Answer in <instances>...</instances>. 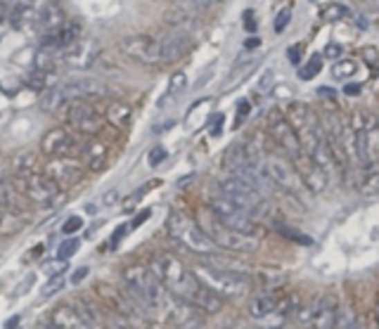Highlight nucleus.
I'll list each match as a JSON object with an SVG mask.
<instances>
[{
    "mask_svg": "<svg viewBox=\"0 0 379 329\" xmlns=\"http://www.w3.org/2000/svg\"><path fill=\"white\" fill-rule=\"evenodd\" d=\"M50 325L55 329H102L98 317L83 313L79 306H59L50 315Z\"/></svg>",
    "mask_w": 379,
    "mask_h": 329,
    "instance_id": "nucleus-16",
    "label": "nucleus"
},
{
    "mask_svg": "<svg viewBox=\"0 0 379 329\" xmlns=\"http://www.w3.org/2000/svg\"><path fill=\"white\" fill-rule=\"evenodd\" d=\"M185 86H187V76L183 74V71H176V74L171 76V81H169V91H166V95L161 97V107H164L169 100L178 97V95L185 91Z\"/></svg>",
    "mask_w": 379,
    "mask_h": 329,
    "instance_id": "nucleus-29",
    "label": "nucleus"
},
{
    "mask_svg": "<svg viewBox=\"0 0 379 329\" xmlns=\"http://www.w3.org/2000/svg\"><path fill=\"white\" fill-rule=\"evenodd\" d=\"M133 109L128 102H109L107 104V121L116 128H126L131 124Z\"/></svg>",
    "mask_w": 379,
    "mask_h": 329,
    "instance_id": "nucleus-27",
    "label": "nucleus"
},
{
    "mask_svg": "<svg viewBox=\"0 0 379 329\" xmlns=\"http://www.w3.org/2000/svg\"><path fill=\"white\" fill-rule=\"evenodd\" d=\"M81 227H83V218H79V216H71V218L62 225V230H64V235H74V232H79Z\"/></svg>",
    "mask_w": 379,
    "mask_h": 329,
    "instance_id": "nucleus-35",
    "label": "nucleus"
},
{
    "mask_svg": "<svg viewBox=\"0 0 379 329\" xmlns=\"http://www.w3.org/2000/svg\"><path fill=\"white\" fill-rule=\"evenodd\" d=\"M76 249H79V239H76V237L66 239V242L59 244V249H57V258H59V261L71 258V256L76 254Z\"/></svg>",
    "mask_w": 379,
    "mask_h": 329,
    "instance_id": "nucleus-34",
    "label": "nucleus"
},
{
    "mask_svg": "<svg viewBox=\"0 0 379 329\" xmlns=\"http://www.w3.org/2000/svg\"><path fill=\"white\" fill-rule=\"evenodd\" d=\"M149 216H152V211H149V209H145V211H140V214H138V216H136V220H133V223H131V227H138V225H142V223H145V220H147V218H149Z\"/></svg>",
    "mask_w": 379,
    "mask_h": 329,
    "instance_id": "nucleus-45",
    "label": "nucleus"
},
{
    "mask_svg": "<svg viewBox=\"0 0 379 329\" xmlns=\"http://www.w3.org/2000/svg\"><path fill=\"white\" fill-rule=\"evenodd\" d=\"M363 57L367 59V64H370V66H377L379 64V55L375 53V48H372V46H367L363 50Z\"/></svg>",
    "mask_w": 379,
    "mask_h": 329,
    "instance_id": "nucleus-42",
    "label": "nucleus"
},
{
    "mask_svg": "<svg viewBox=\"0 0 379 329\" xmlns=\"http://www.w3.org/2000/svg\"><path fill=\"white\" fill-rule=\"evenodd\" d=\"M280 306H282V299L272 292H261L249 301V315L254 320H266L270 315H277L280 313Z\"/></svg>",
    "mask_w": 379,
    "mask_h": 329,
    "instance_id": "nucleus-23",
    "label": "nucleus"
},
{
    "mask_svg": "<svg viewBox=\"0 0 379 329\" xmlns=\"http://www.w3.org/2000/svg\"><path fill=\"white\" fill-rule=\"evenodd\" d=\"M164 159H166V149L161 147V144H159V147H154L152 152H149V157H147L149 166H159V164H161V161H164Z\"/></svg>",
    "mask_w": 379,
    "mask_h": 329,
    "instance_id": "nucleus-38",
    "label": "nucleus"
},
{
    "mask_svg": "<svg viewBox=\"0 0 379 329\" xmlns=\"http://www.w3.org/2000/svg\"><path fill=\"white\" fill-rule=\"evenodd\" d=\"M83 176H86V166H83L81 161H76L74 157L50 159V164H48V178L57 187L79 185L83 180Z\"/></svg>",
    "mask_w": 379,
    "mask_h": 329,
    "instance_id": "nucleus-18",
    "label": "nucleus"
},
{
    "mask_svg": "<svg viewBox=\"0 0 379 329\" xmlns=\"http://www.w3.org/2000/svg\"><path fill=\"white\" fill-rule=\"evenodd\" d=\"M62 287H64V277H62V275L53 277V282H48V284H46V289H43V297H53V294H55V292H59Z\"/></svg>",
    "mask_w": 379,
    "mask_h": 329,
    "instance_id": "nucleus-36",
    "label": "nucleus"
},
{
    "mask_svg": "<svg viewBox=\"0 0 379 329\" xmlns=\"http://www.w3.org/2000/svg\"><path fill=\"white\" fill-rule=\"evenodd\" d=\"M344 55V48L337 46V43H330V46L325 48V57H332V59H339Z\"/></svg>",
    "mask_w": 379,
    "mask_h": 329,
    "instance_id": "nucleus-41",
    "label": "nucleus"
},
{
    "mask_svg": "<svg viewBox=\"0 0 379 329\" xmlns=\"http://www.w3.org/2000/svg\"><path fill=\"white\" fill-rule=\"evenodd\" d=\"M320 69H322V55H313V57L304 64V69H299V79L311 81L313 76L320 74Z\"/></svg>",
    "mask_w": 379,
    "mask_h": 329,
    "instance_id": "nucleus-31",
    "label": "nucleus"
},
{
    "mask_svg": "<svg viewBox=\"0 0 379 329\" xmlns=\"http://www.w3.org/2000/svg\"><path fill=\"white\" fill-rule=\"evenodd\" d=\"M194 275L197 280L204 284L209 292H214L219 299H239L249 292V280L239 272H232V270H223V267H216V265H197L194 267Z\"/></svg>",
    "mask_w": 379,
    "mask_h": 329,
    "instance_id": "nucleus-5",
    "label": "nucleus"
},
{
    "mask_svg": "<svg viewBox=\"0 0 379 329\" xmlns=\"http://www.w3.org/2000/svg\"><path fill=\"white\" fill-rule=\"evenodd\" d=\"M100 57V48L95 41H86V38H79L76 43H71L69 48L62 53V59L74 69H88V66H95Z\"/></svg>",
    "mask_w": 379,
    "mask_h": 329,
    "instance_id": "nucleus-21",
    "label": "nucleus"
},
{
    "mask_svg": "<svg viewBox=\"0 0 379 329\" xmlns=\"http://www.w3.org/2000/svg\"><path fill=\"white\" fill-rule=\"evenodd\" d=\"M104 327L107 329H133L131 320L124 317L121 313H116V310H109V313L104 315Z\"/></svg>",
    "mask_w": 379,
    "mask_h": 329,
    "instance_id": "nucleus-33",
    "label": "nucleus"
},
{
    "mask_svg": "<svg viewBox=\"0 0 379 329\" xmlns=\"http://www.w3.org/2000/svg\"><path fill=\"white\" fill-rule=\"evenodd\" d=\"M41 147L48 159H66L79 149V142H76V138L71 135L69 131H64V128H53L50 133H46Z\"/></svg>",
    "mask_w": 379,
    "mask_h": 329,
    "instance_id": "nucleus-19",
    "label": "nucleus"
},
{
    "mask_svg": "<svg viewBox=\"0 0 379 329\" xmlns=\"http://www.w3.org/2000/svg\"><path fill=\"white\" fill-rule=\"evenodd\" d=\"M249 111H252V104L247 102V100H242V102H239V107H237V126H242L244 124V119H247L249 116Z\"/></svg>",
    "mask_w": 379,
    "mask_h": 329,
    "instance_id": "nucleus-39",
    "label": "nucleus"
},
{
    "mask_svg": "<svg viewBox=\"0 0 379 329\" xmlns=\"http://www.w3.org/2000/svg\"><path fill=\"white\" fill-rule=\"evenodd\" d=\"M301 50H304L301 46H292V48H289V62H292V64H299L301 62Z\"/></svg>",
    "mask_w": 379,
    "mask_h": 329,
    "instance_id": "nucleus-44",
    "label": "nucleus"
},
{
    "mask_svg": "<svg viewBox=\"0 0 379 329\" xmlns=\"http://www.w3.org/2000/svg\"><path fill=\"white\" fill-rule=\"evenodd\" d=\"M3 220H5V214H3V206H0V227H3Z\"/></svg>",
    "mask_w": 379,
    "mask_h": 329,
    "instance_id": "nucleus-50",
    "label": "nucleus"
},
{
    "mask_svg": "<svg viewBox=\"0 0 379 329\" xmlns=\"http://www.w3.org/2000/svg\"><path fill=\"white\" fill-rule=\"evenodd\" d=\"M69 111H66V119H69V124L74 131L83 133V135H98L100 131H102V116L98 114V109L93 107L91 102H71L66 104Z\"/></svg>",
    "mask_w": 379,
    "mask_h": 329,
    "instance_id": "nucleus-15",
    "label": "nucleus"
},
{
    "mask_svg": "<svg viewBox=\"0 0 379 329\" xmlns=\"http://www.w3.org/2000/svg\"><path fill=\"white\" fill-rule=\"evenodd\" d=\"M206 235H209L211 242L221 249H228V251H239V254H254V251L261 249V239L256 235H247V232H237V230H230V227L221 225L216 218L209 220L206 225Z\"/></svg>",
    "mask_w": 379,
    "mask_h": 329,
    "instance_id": "nucleus-10",
    "label": "nucleus"
},
{
    "mask_svg": "<svg viewBox=\"0 0 379 329\" xmlns=\"http://www.w3.org/2000/svg\"><path fill=\"white\" fill-rule=\"evenodd\" d=\"M358 74V64L353 59H337L332 66V76L339 81H346V79H353Z\"/></svg>",
    "mask_w": 379,
    "mask_h": 329,
    "instance_id": "nucleus-30",
    "label": "nucleus"
},
{
    "mask_svg": "<svg viewBox=\"0 0 379 329\" xmlns=\"http://www.w3.org/2000/svg\"><path fill=\"white\" fill-rule=\"evenodd\" d=\"M244 26H247V31H249V33H254V31H256L254 12H252V10H247V12H244Z\"/></svg>",
    "mask_w": 379,
    "mask_h": 329,
    "instance_id": "nucleus-46",
    "label": "nucleus"
},
{
    "mask_svg": "<svg viewBox=\"0 0 379 329\" xmlns=\"http://www.w3.org/2000/svg\"><path fill=\"white\" fill-rule=\"evenodd\" d=\"M211 214L214 218L221 223V225L230 227V230H237V232H247V235H256V223L247 211H242L239 206H235L230 199L221 197L211 199Z\"/></svg>",
    "mask_w": 379,
    "mask_h": 329,
    "instance_id": "nucleus-11",
    "label": "nucleus"
},
{
    "mask_svg": "<svg viewBox=\"0 0 379 329\" xmlns=\"http://www.w3.org/2000/svg\"><path fill=\"white\" fill-rule=\"evenodd\" d=\"M124 292L140 310L164 308V287L149 270V265H128L124 270Z\"/></svg>",
    "mask_w": 379,
    "mask_h": 329,
    "instance_id": "nucleus-2",
    "label": "nucleus"
},
{
    "mask_svg": "<svg viewBox=\"0 0 379 329\" xmlns=\"http://www.w3.org/2000/svg\"><path fill=\"white\" fill-rule=\"evenodd\" d=\"M377 329H379V301H377Z\"/></svg>",
    "mask_w": 379,
    "mask_h": 329,
    "instance_id": "nucleus-51",
    "label": "nucleus"
},
{
    "mask_svg": "<svg viewBox=\"0 0 379 329\" xmlns=\"http://www.w3.org/2000/svg\"><path fill=\"white\" fill-rule=\"evenodd\" d=\"M126 232H128V225H119V227H116V230H114V235H111V242H109V249H114V247H116V244H119V242H121V239H124V235H126Z\"/></svg>",
    "mask_w": 379,
    "mask_h": 329,
    "instance_id": "nucleus-40",
    "label": "nucleus"
},
{
    "mask_svg": "<svg viewBox=\"0 0 379 329\" xmlns=\"http://www.w3.org/2000/svg\"><path fill=\"white\" fill-rule=\"evenodd\" d=\"M294 169H297V173L301 176V180H304V185L308 192H322V189H327V182H330V176H327L325 171L320 169V166L315 164L313 159H308L306 154H301V157L297 161H292Z\"/></svg>",
    "mask_w": 379,
    "mask_h": 329,
    "instance_id": "nucleus-22",
    "label": "nucleus"
},
{
    "mask_svg": "<svg viewBox=\"0 0 379 329\" xmlns=\"http://www.w3.org/2000/svg\"><path fill=\"white\" fill-rule=\"evenodd\" d=\"M64 24H66V17L59 5H53V3L43 5V10L38 12V19H36V26L43 31V36H53V33H57Z\"/></svg>",
    "mask_w": 379,
    "mask_h": 329,
    "instance_id": "nucleus-25",
    "label": "nucleus"
},
{
    "mask_svg": "<svg viewBox=\"0 0 379 329\" xmlns=\"http://www.w3.org/2000/svg\"><path fill=\"white\" fill-rule=\"evenodd\" d=\"M107 161H109V149L102 140H91L83 144V161L81 164L86 166V171L100 173L107 169Z\"/></svg>",
    "mask_w": 379,
    "mask_h": 329,
    "instance_id": "nucleus-24",
    "label": "nucleus"
},
{
    "mask_svg": "<svg viewBox=\"0 0 379 329\" xmlns=\"http://www.w3.org/2000/svg\"><path fill=\"white\" fill-rule=\"evenodd\" d=\"M121 53L138 64H157V38L136 33L121 41Z\"/></svg>",
    "mask_w": 379,
    "mask_h": 329,
    "instance_id": "nucleus-17",
    "label": "nucleus"
},
{
    "mask_svg": "<svg viewBox=\"0 0 379 329\" xmlns=\"http://www.w3.org/2000/svg\"><path fill=\"white\" fill-rule=\"evenodd\" d=\"M358 180H360L358 182L360 194H365V197H375V194H379V161L377 164H367Z\"/></svg>",
    "mask_w": 379,
    "mask_h": 329,
    "instance_id": "nucleus-26",
    "label": "nucleus"
},
{
    "mask_svg": "<svg viewBox=\"0 0 379 329\" xmlns=\"http://www.w3.org/2000/svg\"><path fill=\"white\" fill-rule=\"evenodd\" d=\"M355 124L353 135H355V152H358V164H377L379 161V121L367 111H355L353 116Z\"/></svg>",
    "mask_w": 379,
    "mask_h": 329,
    "instance_id": "nucleus-7",
    "label": "nucleus"
},
{
    "mask_svg": "<svg viewBox=\"0 0 379 329\" xmlns=\"http://www.w3.org/2000/svg\"><path fill=\"white\" fill-rule=\"evenodd\" d=\"M190 48V38L183 31H169L157 38V64H171L181 59Z\"/></svg>",
    "mask_w": 379,
    "mask_h": 329,
    "instance_id": "nucleus-20",
    "label": "nucleus"
},
{
    "mask_svg": "<svg viewBox=\"0 0 379 329\" xmlns=\"http://www.w3.org/2000/svg\"><path fill=\"white\" fill-rule=\"evenodd\" d=\"M322 133H325V142L330 149L332 159L342 166H355L358 164V152H355V135L353 128L344 114L339 111H327L322 116Z\"/></svg>",
    "mask_w": 379,
    "mask_h": 329,
    "instance_id": "nucleus-3",
    "label": "nucleus"
},
{
    "mask_svg": "<svg viewBox=\"0 0 379 329\" xmlns=\"http://www.w3.org/2000/svg\"><path fill=\"white\" fill-rule=\"evenodd\" d=\"M268 131H270L272 140L277 142V147L282 149L284 157H287L289 161H297L301 154H304L297 133H294V128L289 126L287 116H282L280 111H272V114L268 116Z\"/></svg>",
    "mask_w": 379,
    "mask_h": 329,
    "instance_id": "nucleus-13",
    "label": "nucleus"
},
{
    "mask_svg": "<svg viewBox=\"0 0 379 329\" xmlns=\"http://www.w3.org/2000/svg\"><path fill=\"white\" fill-rule=\"evenodd\" d=\"M256 46H259V41H256V38H252V41L244 43V48H247V50H254Z\"/></svg>",
    "mask_w": 379,
    "mask_h": 329,
    "instance_id": "nucleus-49",
    "label": "nucleus"
},
{
    "mask_svg": "<svg viewBox=\"0 0 379 329\" xmlns=\"http://www.w3.org/2000/svg\"><path fill=\"white\" fill-rule=\"evenodd\" d=\"M88 272H91V270H88L86 265L79 267V270H74V275H71V280H69V282H71V284H81V282L88 277Z\"/></svg>",
    "mask_w": 379,
    "mask_h": 329,
    "instance_id": "nucleus-43",
    "label": "nucleus"
},
{
    "mask_svg": "<svg viewBox=\"0 0 379 329\" xmlns=\"http://www.w3.org/2000/svg\"><path fill=\"white\" fill-rule=\"evenodd\" d=\"M221 194L225 199H230L235 206H239L242 211H247L252 218H259V216H264L266 211H268L264 194H261L259 189H254L252 185H247V182L237 180L235 176L221 180Z\"/></svg>",
    "mask_w": 379,
    "mask_h": 329,
    "instance_id": "nucleus-8",
    "label": "nucleus"
},
{
    "mask_svg": "<svg viewBox=\"0 0 379 329\" xmlns=\"http://www.w3.org/2000/svg\"><path fill=\"white\" fill-rule=\"evenodd\" d=\"M21 194L36 206H50L55 199L59 197V187L50 180L48 176H36V173H24V178L19 180Z\"/></svg>",
    "mask_w": 379,
    "mask_h": 329,
    "instance_id": "nucleus-14",
    "label": "nucleus"
},
{
    "mask_svg": "<svg viewBox=\"0 0 379 329\" xmlns=\"http://www.w3.org/2000/svg\"><path fill=\"white\" fill-rule=\"evenodd\" d=\"M320 17L325 21H342V19H346V17H349V8H346V5L332 3V5H327V8L322 10Z\"/></svg>",
    "mask_w": 379,
    "mask_h": 329,
    "instance_id": "nucleus-32",
    "label": "nucleus"
},
{
    "mask_svg": "<svg viewBox=\"0 0 379 329\" xmlns=\"http://www.w3.org/2000/svg\"><path fill=\"white\" fill-rule=\"evenodd\" d=\"M5 19H10V3H0V24Z\"/></svg>",
    "mask_w": 379,
    "mask_h": 329,
    "instance_id": "nucleus-47",
    "label": "nucleus"
},
{
    "mask_svg": "<svg viewBox=\"0 0 379 329\" xmlns=\"http://www.w3.org/2000/svg\"><path fill=\"white\" fill-rule=\"evenodd\" d=\"M147 265L149 270L154 272V277L159 280L161 287L174 299L185 301L192 308L204 310V313H216V310L221 308V299L216 297L214 292H209V289L197 280V275H194L183 261H178L176 256L154 254Z\"/></svg>",
    "mask_w": 379,
    "mask_h": 329,
    "instance_id": "nucleus-1",
    "label": "nucleus"
},
{
    "mask_svg": "<svg viewBox=\"0 0 379 329\" xmlns=\"http://www.w3.org/2000/svg\"><path fill=\"white\" fill-rule=\"evenodd\" d=\"M344 91H346L349 95H355V93H360V86H346Z\"/></svg>",
    "mask_w": 379,
    "mask_h": 329,
    "instance_id": "nucleus-48",
    "label": "nucleus"
},
{
    "mask_svg": "<svg viewBox=\"0 0 379 329\" xmlns=\"http://www.w3.org/2000/svg\"><path fill=\"white\" fill-rule=\"evenodd\" d=\"M166 230H169V237L174 239V242L181 244L183 249L192 251V254L216 256V251H219V247L211 242L209 235H206L197 223L190 220L185 214H178V211H174L169 223H166Z\"/></svg>",
    "mask_w": 379,
    "mask_h": 329,
    "instance_id": "nucleus-4",
    "label": "nucleus"
},
{
    "mask_svg": "<svg viewBox=\"0 0 379 329\" xmlns=\"http://www.w3.org/2000/svg\"><path fill=\"white\" fill-rule=\"evenodd\" d=\"M104 86L98 81H91V79H74V81H66V83H59L55 86L53 91L46 95L43 100V109L48 111H55L59 107H66L71 102H88V100H95V97H104Z\"/></svg>",
    "mask_w": 379,
    "mask_h": 329,
    "instance_id": "nucleus-6",
    "label": "nucleus"
},
{
    "mask_svg": "<svg viewBox=\"0 0 379 329\" xmlns=\"http://www.w3.org/2000/svg\"><path fill=\"white\" fill-rule=\"evenodd\" d=\"M289 19H292V12H289V10H280V15L275 17V33H282L287 29Z\"/></svg>",
    "mask_w": 379,
    "mask_h": 329,
    "instance_id": "nucleus-37",
    "label": "nucleus"
},
{
    "mask_svg": "<svg viewBox=\"0 0 379 329\" xmlns=\"http://www.w3.org/2000/svg\"><path fill=\"white\" fill-rule=\"evenodd\" d=\"M214 3L216 0H174V15L185 19V17H194L204 12V10H209Z\"/></svg>",
    "mask_w": 379,
    "mask_h": 329,
    "instance_id": "nucleus-28",
    "label": "nucleus"
},
{
    "mask_svg": "<svg viewBox=\"0 0 379 329\" xmlns=\"http://www.w3.org/2000/svg\"><path fill=\"white\" fill-rule=\"evenodd\" d=\"M264 171H266V176H268V180L272 182V185H277L287 194H292L294 199H301V197L308 194L304 180H301V176L297 173V169H294V164L289 159L266 157L264 159Z\"/></svg>",
    "mask_w": 379,
    "mask_h": 329,
    "instance_id": "nucleus-9",
    "label": "nucleus"
},
{
    "mask_svg": "<svg viewBox=\"0 0 379 329\" xmlns=\"http://www.w3.org/2000/svg\"><path fill=\"white\" fill-rule=\"evenodd\" d=\"M299 317L306 329H334L337 327V303L332 297H315L301 310Z\"/></svg>",
    "mask_w": 379,
    "mask_h": 329,
    "instance_id": "nucleus-12",
    "label": "nucleus"
}]
</instances>
